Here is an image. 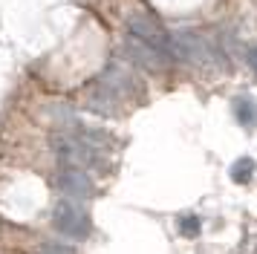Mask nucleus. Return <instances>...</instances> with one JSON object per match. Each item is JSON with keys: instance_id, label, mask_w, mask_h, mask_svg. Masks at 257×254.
I'll return each instance as SVG.
<instances>
[{"instance_id": "obj_1", "label": "nucleus", "mask_w": 257, "mask_h": 254, "mask_svg": "<svg viewBox=\"0 0 257 254\" xmlns=\"http://www.w3.org/2000/svg\"><path fill=\"white\" fill-rule=\"evenodd\" d=\"M52 225H55L61 234L75 237V240H84V237L90 234V217H87V211H84V208H78L75 202H70V199H64V202H58V205H55Z\"/></svg>"}, {"instance_id": "obj_2", "label": "nucleus", "mask_w": 257, "mask_h": 254, "mask_svg": "<svg viewBox=\"0 0 257 254\" xmlns=\"http://www.w3.org/2000/svg\"><path fill=\"white\" fill-rule=\"evenodd\" d=\"M127 29H130L133 38H139V41H145V44H151L153 49H159L162 55L174 58V49H171V35L165 32L153 18H148V15H130Z\"/></svg>"}, {"instance_id": "obj_3", "label": "nucleus", "mask_w": 257, "mask_h": 254, "mask_svg": "<svg viewBox=\"0 0 257 254\" xmlns=\"http://www.w3.org/2000/svg\"><path fill=\"white\" fill-rule=\"evenodd\" d=\"M171 49H174V55L185 58V61H191V64H202L205 58H208V46H205V41L199 38V35L194 32H179L171 38Z\"/></svg>"}, {"instance_id": "obj_4", "label": "nucleus", "mask_w": 257, "mask_h": 254, "mask_svg": "<svg viewBox=\"0 0 257 254\" xmlns=\"http://www.w3.org/2000/svg\"><path fill=\"white\" fill-rule=\"evenodd\" d=\"M127 55L136 61V64H142V67H148V69H162L171 58L162 55L159 49H153L151 44H145V41H139V38H133L130 35L127 38Z\"/></svg>"}, {"instance_id": "obj_5", "label": "nucleus", "mask_w": 257, "mask_h": 254, "mask_svg": "<svg viewBox=\"0 0 257 254\" xmlns=\"http://www.w3.org/2000/svg\"><path fill=\"white\" fill-rule=\"evenodd\" d=\"M58 185H61V191H64V194L78 196V199L93 194V182H90V176H87L81 168H67V171H61Z\"/></svg>"}, {"instance_id": "obj_6", "label": "nucleus", "mask_w": 257, "mask_h": 254, "mask_svg": "<svg viewBox=\"0 0 257 254\" xmlns=\"http://www.w3.org/2000/svg\"><path fill=\"white\" fill-rule=\"evenodd\" d=\"M234 115H237V121L243 127L257 124V104L251 101V98L240 95V98H234Z\"/></svg>"}, {"instance_id": "obj_7", "label": "nucleus", "mask_w": 257, "mask_h": 254, "mask_svg": "<svg viewBox=\"0 0 257 254\" xmlns=\"http://www.w3.org/2000/svg\"><path fill=\"white\" fill-rule=\"evenodd\" d=\"M251 173H254V159H248V156H243V159H237L231 165V179L234 182L245 185L248 179H251Z\"/></svg>"}, {"instance_id": "obj_8", "label": "nucleus", "mask_w": 257, "mask_h": 254, "mask_svg": "<svg viewBox=\"0 0 257 254\" xmlns=\"http://www.w3.org/2000/svg\"><path fill=\"white\" fill-rule=\"evenodd\" d=\"M179 231H182V237H191V240H194V237H199V219L191 217V214H188V217H182V219H179Z\"/></svg>"}, {"instance_id": "obj_9", "label": "nucleus", "mask_w": 257, "mask_h": 254, "mask_svg": "<svg viewBox=\"0 0 257 254\" xmlns=\"http://www.w3.org/2000/svg\"><path fill=\"white\" fill-rule=\"evenodd\" d=\"M248 61H251V67H254V72H257V49H251V55H248Z\"/></svg>"}]
</instances>
